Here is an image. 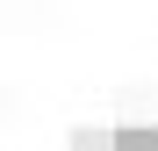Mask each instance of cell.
Returning <instances> with one entry per match:
<instances>
[{"instance_id":"cell-1","label":"cell","mask_w":158,"mask_h":151,"mask_svg":"<svg viewBox=\"0 0 158 151\" xmlns=\"http://www.w3.org/2000/svg\"><path fill=\"white\" fill-rule=\"evenodd\" d=\"M72 151H115V130H72Z\"/></svg>"},{"instance_id":"cell-2","label":"cell","mask_w":158,"mask_h":151,"mask_svg":"<svg viewBox=\"0 0 158 151\" xmlns=\"http://www.w3.org/2000/svg\"><path fill=\"white\" fill-rule=\"evenodd\" d=\"M115 151H158V130H115Z\"/></svg>"}]
</instances>
